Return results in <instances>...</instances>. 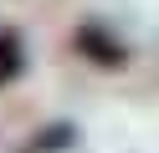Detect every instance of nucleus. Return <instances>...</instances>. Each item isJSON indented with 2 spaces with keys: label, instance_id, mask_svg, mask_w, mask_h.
Here are the masks:
<instances>
[{
  "label": "nucleus",
  "instance_id": "3",
  "mask_svg": "<svg viewBox=\"0 0 159 153\" xmlns=\"http://www.w3.org/2000/svg\"><path fill=\"white\" fill-rule=\"evenodd\" d=\"M67 138H72V128H46L41 143H31V148H21V153H52V148H62Z\"/></svg>",
  "mask_w": 159,
  "mask_h": 153
},
{
  "label": "nucleus",
  "instance_id": "1",
  "mask_svg": "<svg viewBox=\"0 0 159 153\" xmlns=\"http://www.w3.org/2000/svg\"><path fill=\"white\" fill-rule=\"evenodd\" d=\"M77 51H82L87 61H98V66H123V46H118L103 26H82L77 31Z\"/></svg>",
  "mask_w": 159,
  "mask_h": 153
},
{
  "label": "nucleus",
  "instance_id": "2",
  "mask_svg": "<svg viewBox=\"0 0 159 153\" xmlns=\"http://www.w3.org/2000/svg\"><path fill=\"white\" fill-rule=\"evenodd\" d=\"M21 71H26V46H21V36H16V31H0V87L16 82Z\"/></svg>",
  "mask_w": 159,
  "mask_h": 153
}]
</instances>
